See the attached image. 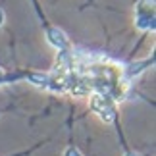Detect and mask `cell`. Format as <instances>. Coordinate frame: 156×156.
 I'll list each match as a JSON object with an SVG mask.
<instances>
[{"mask_svg": "<svg viewBox=\"0 0 156 156\" xmlns=\"http://www.w3.org/2000/svg\"><path fill=\"white\" fill-rule=\"evenodd\" d=\"M137 27L143 29V31H148V29H154V14L151 8H139L137 12Z\"/></svg>", "mask_w": 156, "mask_h": 156, "instance_id": "obj_2", "label": "cell"}, {"mask_svg": "<svg viewBox=\"0 0 156 156\" xmlns=\"http://www.w3.org/2000/svg\"><path fill=\"white\" fill-rule=\"evenodd\" d=\"M125 156H141V154H137V152H129V154H125Z\"/></svg>", "mask_w": 156, "mask_h": 156, "instance_id": "obj_6", "label": "cell"}, {"mask_svg": "<svg viewBox=\"0 0 156 156\" xmlns=\"http://www.w3.org/2000/svg\"><path fill=\"white\" fill-rule=\"evenodd\" d=\"M2 23H4V10L0 8V25H2Z\"/></svg>", "mask_w": 156, "mask_h": 156, "instance_id": "obj_5", "label": "cell"}, {"mask_svg": "<svg viewBox=\"0 0 156 156\" xmlns=\"http://www.w3.org/2000/svg\"><path fill=\"white\" fill-rule=\"evenodd\" d=\"M64 156H81V152L77 151L75 147H68V148L64 151Z\"/></svg>", "mask_w": 156, "mask_h": 156, "instance_id": "obj_4", "label": "cell"}, {"mask_svg": "<svg viewBox=\"0 0 156 156\" xmlns=\"http://www.w3.org/2000/svg\"><path fill=\"white\" fill-rule=\"evenodd\" d=\"M91 110L97 114L104 123H110L112 119L116 118V106H114V100L110 97H104V94H97V93L93 94L91 97Z\"/></svg>", "mask_w": 156, "mask_h": 156, "instance_id": "obj_1", "label": "cell"}, {"mask_svg": "<svg viewBox=\"0 0 156 156\" xmlns=\"http://www.w3.org/2000/svg\"><path fill=\"white\" fill-rule=\"evenodd\" d=\"M46 37H48V43H50L52 46H56L60 52H62V50H69V43H68L66 35L60 31V29H48Z\"/></svg>", "mask_w": 156, "mask_h": 156, "instance_id": "obj_3", "label": "cell"}]
</instances>
